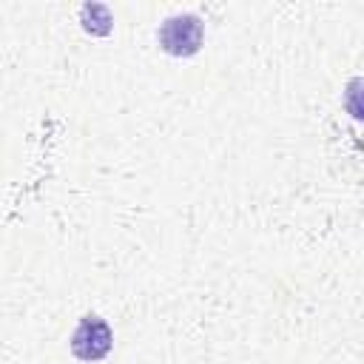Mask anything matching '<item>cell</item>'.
Returning <instances> with one entry per match:
<instances>
[{"label": "cell", "instance_id": "6da1fadb", "mask_svg": "<svg viewBox=\"0 0 364 364\" xmlns=\"http://www.w3.org/2000/svg\"><path fill=\"white\" fill-rule=\"evenodd\" d=\"M156 43L171 57H193L205 43V23L193 11L171 14L156 28Z\"/></svg>", "mask_w": 364, "mask_h": 364}, {"label": "cell", "instance_id": "7a4b0ae2", "mask_svg": "<svg viewBox=\"0 0 364 364\" xmlns=\"http://www.w3.org/2000/svg\"><path fill=\"white\" fill-rule=\"evenodd\" d=\"M114 347V330L111 324L97 316V313H85L77 327L71 330V338H68V350L74 358L85 361V364H94V361H102Z\"/></svg>", "mask_w": 364, "mask_h": 364}, {"label": "cell", "instance_id": "3957f363", "mask_svg": "<svg viewBox=\"0 0 364 364\" xmlns=\"http://www.w3.org/2000/svg\"><path fill=\"white\" fill-rule=\"evenodd\" d=\"M80 23L88 34L94 37H108L111 28H114V14L105 3H85L80 9Z\"/></svg>", "mask_w": 364, "mask_h": 364}, {"label": "cell", "instance_id": "277c9868", "mask_svg": "<svg viewBox=\"0 0 364 364\" xmlns=\"http://www.w3.org/2000/svg\"><path fill=\"white\" fill-rule=\"evenodd\" d=\"M341 102H344V111L355 119V122H364V77H350L344 91H341Z\"/></svg>", "mask_w": 364, "mask_h": 364}]
</instances>
